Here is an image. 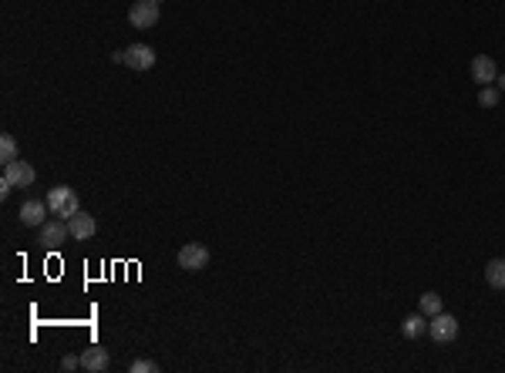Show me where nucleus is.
Listing matches in <instances>:
<instances>
[{"label": "nucleus", "mask_w": 505, "mask_h": 373, "mask_svg": "<svg viewBox=\"0 0 505 373\" xmlns=\"http://www.w3.org/2000/svg\"><path fill=\"white\" fill-rule=\"evenodd\" d=\"M499 98H502V91H499V88H492V84H485V88L478 91V105H482V108H495V105H499Z\"/></svg>", "instance_id": "obj_16"}, {"label": "nucleus", "mask_w": 505, "mask_h": 373, "mask_svg": "<svg viewBox=\"0 0 505 373\" xmlns=\"http://www.w3.org/2000/svg\"><path fill=\"white\" fill-rule=\"evenodd\" d=\"M495 88H499V91H505V75L495 77Z\"/></svg>", "instance_id": "obj_19"}, {"label": "nucleus", "mask_w": 505, "mask_h": 373, "mask_svg": "<svg viewBox=\"0 0 505 373\" xmlns=\"http://www.w3.org/2000/svg\"><path fill=\"white\" fill-rule=\"evenodd\" d=\"M34 178H38V172L31 162H10V165H3V178H0V195L7 199L10 195V188H27L34 185Z\"/></svg>", "instance_id": "obj_2"}, {"label": "nucleus", "mask_w": 505, "mask_h": 373, "mask_svg": "<svg viewBox=\"0 0 505 373\" xmlns=\"http://www.w3.org/2000/svg\"><path fill=\"white\" fill-rule=\"evenodd\" d=\"M499 77V68H495V61L488 54H475L472 57V81L478 84V88H485V84H492Z\"/></svg>", "instance_id": "obj_9"}, {"label": "nucleus", "mask_w": 505, "mask_h": 373, "mask_svg": "<svg viewBox=\"0 0 505 373\" xmlns=\"http://www.w3.org/2000/svg\"><path fill=\"white\" fill-rule=\"evenodd\" d=\"M17 142H14V135H0V162L3 165H10V162H17Z\"/></svg>", "instance_id": "obj_14"}, {"label": "nucleus", "mask_w": 505, "mask_h": 373, "mask_svg": "<svg viewBox=\"0 0 505 373\" xmlns=\"http://www.w3.org/2000/svg\"><path fill=\"white\" fill-rule=\"evenodd\" d=\"M47 202H40V199H27L24 206H20V225H27V229H40V225L47 222Z\"/></svg>", "instance_id": "obj_8"}, {"label": "nucleus", "mask_w": 505, "mask_h": 373, "mask_svg": "<svg viewBox=\"0 0 505 373\" xmlns=\"http://www.w3.org/2000/svg\"><path fill=\"white\" fill-rule=\"evenodd\" d=\"M158 17H162V10H158L156 0H135L132 10H128V20H132V27H138V31H152L158 24Z\"/></svg>", "instance_id": "obj_3"}, {"label": "nucleus", "mask_w": 505, "mask_h": 373, "mask_svg": "<svg viewBox=\"0 0 505 373\" xmlns=\"http://www.w3.org/2000/svg\"><path fill=\"white\" fill-rule=\"evenodd\" d=\"M428 336H431L435 343H451V340L458 336V319L448 317L445 310H442L438 317L428 319Z\"/></svg>", "instance_id": "obj_4"}, {"label": "nucleus", "mask_w": 505, "mask_h": 373, "mask_svg": "<svg viewBox=\"0 0 505 373\" xmlns=\"http://www.w3.org/2000/svg\"><path fill=\"white\" fill-rule=\"evenodd\" d=\"M47 208H51V215H58V219H75L81 212V199L78 192L71 185H54L51 192H47Z\"/></svg>", "instance_id": "obj_1"}, {"label": "nucleus", "mask_w": 505, "mask_h": 373, "mask_svg": "<svg viewBox=\"0 0 505 373\" xmlns=\"http://www.w3.org/2000/svg\"><path fill=\"white\" fill-rule=\"evenodd\" d=\"M68 239H71V229H68L64 219H51V222L40 225V243L47 245V249H58V245H64Z\"/></svg>", "instance_id": "obj_6"}, {"label": "nucleus", "mask_w": 505, "mask_h": 373, "mask_svg": "<svg viewBox=\"0 0 505 373\" xmlns=\"http://www.w3.org/2000/svg\"><path fill=\"white\" fill-rule=\"evenodd\" d=\"M179 266L186 269V273H199V269H206L209 266V249L199 243H186L179 249Z\"/></svg>", "instance_id": "obj_5"}, {"label": "nucleus", "mask_w": 505, "mask_h": 373, "mask_svg": "<svg viewBox=\"0 0 505 373\" xmlns=\"http://www.w3.org/2000/svg\"><path fill=\"white\" fill-rule=\"evenodd\" d=\"M156 3H162V0H156Z\"/></svg>", "instance_id": "obj_20"}, {"label": "nucleus", "mask_w": 505, "mask_h": 373, "mask_svg": "<svg viewBox=\"0 0 505 373\" xmlns=\"http://www.w3.org/2000/svg\"><path fill=\"white\" fill-rule=\"evenodd\" d=\"M425 330H428V317H425V313H411V317L401 319V333L408 336V340L425 336Z\"/></svg>", "instance_id": "obj_12"}, {"label": "nucleus", "mask_w": 505, "mask_h": 373, "mask_svg": "<svg viewBox=\"0 0 505 373\" xmlns=\"http://www.w3.org/2000/svg\"><path fill=\"white\" fill-rule=\"evenodd\" d=\"M61 367H64V370H78V367H81V356L68 353V356H64V360H61Z\"/></svg>", "instance_id": "obj_18"}, {"label": "nucleus", "mask_w": 505, "mask_h": 373, "mask_svg": "<svg viewBox=\"0 0 505 373\" xmlns=\"http://www.w3.org/2000/svg\"><path fill=\"white\" fill-rule=\"evenodd\" d=\"M132 373H158V363L156 360H135V363H132Z\"/></svg>", "instance_id": "obj_17"}, {"label": "nucleus", "mask_w": 505, "mask_h": 373, "mask_svg": "<svg viewBox=\"0 0 505 373\" xmlns=\"http://www.w3.org/2000/svg\"><path fill=\"white\" fill-rule=\"evenodd\" d=\"M68 229H71V239H75V243H84V239H91V236H95L98 222H95V215H84V212H78L75 219H68Z\"/></svg>", "instance_id": "obj_11"}, {"label": "nucleus", "mask_w": 505, "mask_h": 373, "mask_svg": "<svg viewBox=\"0 0 505 373\" xmlns=\"http://www.w3.org/2000/svg\"><path fill=\"white\" fill-rule=\"evenodd\" d=\"M125 64H128L132 71H149V68H156V51H152L149 44H128Z\"/></svg>", "instance_id": "obj_7"}, {"label": "nucleus", "mask_w": 505, "mask_h": 373, "mask_svg": "<svg viewBox=\"0 0 505 373\" xmlns=\"http://www.w3.org/2000/svg\"><path fill=\"white\" fill-rule=\"evenodd\" d=\"M418 306H421V313H425L428 319H431V317H438V313L445 310V303H442V296H438V293H425Z\"/></svg>", "instance_id": "obj_15"}, {"label": "nucleus", "mask_w": 505, "mask_h": 373, "mask_svg": "<svg viewBox=\"0 0 505 373\" xmlns=\"http://www.w3.org/2000/svg\"><path fill=\"white\" fill-rule=\"evenodd\" d=\"M485 282L492 289H505V259H492L485 266Z\"/></svg>", "instance_id": "obj_13"}, {"label": "nucleus", "mask_w": 505, "mask_h": 373, "mask_svg": "<svg viewBox=\"0 0 505 373\" xmlns=\"http://www.w3.org/2000/svg\"><path fill=\"white\" fill-rule=\"evenodd\" d=\"M108 367H112V356H108V350H105V347H91V350H84V353H81V370L105 373Z\"/></svg>", "instance_id": "obj_10"}]
</instances>
